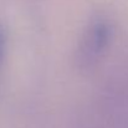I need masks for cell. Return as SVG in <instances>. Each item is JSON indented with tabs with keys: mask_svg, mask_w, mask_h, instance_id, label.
Listing matches in <instances>:
<instances>
[{
	"mask_svg": "<svg viewBox=\"0 0 128 128\" xmlns=\"http://www.w3.org/2000/svg\"><path fill=\"white\" fill-rule=\"evenodd\" d=\"M113 25L103 18H92L82 29L74 52V62L78 71L91 72L106 56L113 40Z\"/></svg>",
	"mask_w": 128,
	"mask_h": 128,
	"instance_id": "cell-1",
	"label": "cell"
},
{
	"mask_svg": "<svg viewBox=\"0 0 128 128\" xmlns=\"http://www.w3.org/2000/svg\"><path fill=\"white\" fill-rule=\"evenodd\" d=\"M9 55V34L5 24L0 20V68L4 67Z\"/></svg>",
	"mask_w": 128,
	"mask_h": 128,
	"instance_id": "cell-2",
	"label": "cell"
}]
</instances>
